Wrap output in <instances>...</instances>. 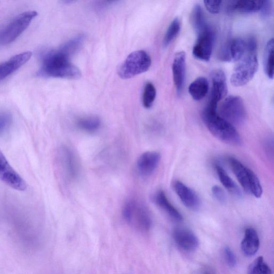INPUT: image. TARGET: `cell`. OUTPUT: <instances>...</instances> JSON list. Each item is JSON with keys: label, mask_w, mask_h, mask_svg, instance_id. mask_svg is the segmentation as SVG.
I'll list each match as a JSON object with an SVG mask.
<instances>
[{"label": "cell", "mask_w": 274, "mask_h": 274, "mask_svg": "<svg viewBox=\"0 0 274 274\" xmlns=\"http://www.w3.org/2000/svg\"><path fill=\"white\" fill-rule=\"evenodd\" d=\"M247 52L245 41L236 38L229 42L221 52L220 57L223 61L239 62Z\"/></svg>", "instance_id": "obj_12"}, {"label": "cell", "mask_w": 274, "mask_h": 274, "mask_svg": "<svg viewBox=\"0 0 274 274\" xmlns=\"http://www.w3.org/2000/svg\"><path fill=\"white\" fill-rule=\"evenodd\" d=\"M211 79L212 89L210 100L218 103L228 93L226 74L222 70H216L211 73Z\"/></svg>", "instance_id": "obj_17"}, {"label": "cell", "mask_w": 274, "mask_h": 274, "mask_svg": "<svg viewBox=\"0 0 274 274\" xmlns=\"http://www.w3.org/2000/svg\"><path fill=\"white\" fill-rule=\"evenodd\" d=\"M32 56L31 52H24L11 57L0 64V81L6 79L27 64Z\"/></svg>", "instance_id": "obj_13"}, {"label": "cell", "mask_w": 274, "mask_h": 274, "mask_svg": "<svg viewBox=\"0 0 274 274\" xmlns=\"http://www.w3.org/2000/svg\"><path fill=\"white\" fill-rule=\"evenodd\" d=\"M261 17L266 18L270 16L272 11V5L271 1H264L260 10Z\"/></svg>", "instance_id": "obj_35"}, {"label": "cell", "mask_w": 274, "mask_h": 274, "mask_svg": "<svg viewBox=\"0 0 274 274\" xmlns=\"http://www.w3.org/2000/svg\"><path fill=\"white\" fill-rule=\"evenodd\" d=\"M191 23L197 34L204 31L208 26L207 24L202 7L194 6L191 15Z\"/></svg>", "instance_id": "obj_24"}, {"label": "cell", "mask_w": 274, "mask_h": 274, "mask_svg": "<svg viewBox=\"0 0 274 274\" xmlns=\"http://www.w3.org/2000/svg\"><path fill=\"white\" fill-rule=\"evenodd\" d=\"M37 16L38 12L31 10L22 12L15 17L0 31V45H6L16 41Z\"/></svg>", "instance_id": "obj_5"}, {"label": "cell", "mask_w": 274, "mask_h": 274, "mask_svg": "<svg viewBox=\"0 0 274 274\" xmlns=\"http://www.w3.org/2000/svg\"><path fill=\"white\" fill-rule=\"evenodd\" d=\"M0 180L17 190L24 191L27 188L26 181L10 166L1 150H0Z\"/></svg>", "instance_id": "obj_10"}, {"label": "cell", "mask_w": 274, "mask_h": 274, "mask_svg": "<svg viewBox=\"0 0 274 274\" xmlns=\"http://www.w3.org/2000/svg\"><path fill=\"white\" fill-rule=\"evenodd\" d=\"M216 169L219 180L223 186L233 195L241 197L242 192L226 171L219 165L216 166Z\"/></svg>", "instance_id": "obj_23"}, {"label": "cell", "mask_w": 274, "mask_h": 274, "mask_svg": "<svg viewBox=\"0 0 274 274\" xmlns=\"http://www.w3.org/2000/svg\"><path fill=\"white\" fill-rule=\"evenodd\" d=\"M122 215L132 228L141 232H147L152 226V220L147 207L138 201L130 200L124 204Z\"/></svg>", "instance_id": "obj_3"}, {"label": "cell", "mask_w": 274, "mask_h": 274, "mask_svg": "<svg viewBox=\"0 0 274 274\" xmlns=\"http://www.w3.org/2000/svg\"><path fill=\"white\" fill-rule=\"evenodd\" d=\"M172 68L174 84L177 92L180 94L182 92L185 79L186 54L184 52H179L176 54Z\"/></svg>", "instance_id": "obj_18"}, {"label": "cell", "mask_w": 274, "mask_h": 274, "mask_svg": "<svg viewBox=\"0 0 274 274\" xmlns=\"http://www.w3.org/2000/svg\"><path fill=\"white\" fill-rule=\"evenodd\" d=\"M60 164L66 178L70 181L76 180L80 173L79 160L76 154L68 147H63L60 151Z\"/></svg>", "instance_id": "obj_11"}, {"label": "cell", "mask_w": 274, "mask_h": 274, "mask_svg": "<svg viewBox=\"0 0 274 274\" xmlns=\"http://www.w3.org/2000/svg\"><path fill=\"white\" fill-rule=\"evenodd\" d=\"M260 247V240L257 231L252 228L245 230L244 238L241 243L243 253L247 257L256 254Z\"/></svg>", "instance_id": "obj_20"}, {"label": "cell", "mask_w": 274, "mask_h": 274, "mask_svg": "<svg viewBox=\"0 0 274 274\" xmlns=\"http://www.w3.org/2000/svg\"><path fill=\"white\" fill-rule=\"evenodd\" d=\"M201 274H216V273L214 270L212 268L209 267H205L202 269Z\"/></svg>", "instance_id": "obj_37"}, {"label": "cell", "mask_w": 274, "mask_h": 274, "mask_svg": "<svg viewBox=\"0 0 274 274\" xmlns=\"http://www.w3.org/2000/svg\"><path fill=\"white\" fill-rule=\"evenodd\" d=\"M181 28V22L179 18L174 19L169 26L165 34L163 44L164 47H168L180 32Z\"/></svg>", "instance_id": "obj_28"}, {"label": "cell", "mask_w": 274, "mask_h": 274, "mask_svg": "<svg viewBox=\"0 0 274 274\" xmlns=\"http://www.w3.org/2000/svg\"><path fill=\"white\" fill-rule=\"evenodd\" d=\"M156 91L155 86L151 83H147L144 88L143 95V104L145 108H150L155 101Z\"/></svg>", "instance_id": "obj_30"}, {"label": "cell", "mask_w": 274, "mask_h": 274, "mask_svg": "<svg viewBox=\"0 0 274 274\" xmlns=\"http://www.w3.org/2000/svg\"><path fill=\"white\" fill-rule=\"evenodd\" d=\"M85 38L84 35H79L65 43L59 49L62 53L70 58L82 48Z\"/></svg>", "instance_id": "obj_25"}, {"label": "cell", "mask_w": 274, "mask_h": 274, "mask_svg": "<svg viewBox=\"0 0 274 274\" xmlns=\"http://www.w3.org/2000/svg\"><path fill=\"white\" fill-rule=\"evenodd\" d=\"M258 61L256 54L244 56L234 67L230 79L232 85L236 87L243 86L251 81L258 69Z\"/></svg>", "instance_id": "obj_7"}, {"label": "cell", "mask_w": 274, "mask_h": 274, "mask_svg": "<svg viewBox=\"0 0 274 274\" xmlns=\"http://www.w3.org/2000/svg\"><path fill=\"white\" fill-rule=\"evenodd\" d=\"M273 40L272 38L267 43L264 56V68L268 78L273 77Z\"/></svg>", "instance_id": "obj_26"}, {"label": "cell", "mask_w": 274, "mask_h": 274, "mask_svg": "<svg viewBox=\"0 0 274 274\" xmlns=\"http://www.w3.org/2000/svg\"><path fill=\"white\" fill-rule=\"evenodd\" d=\"M11 121L12 117L8 112H0V136L9 128Z\"/></svg>", "instance_id": "obj_31"}, {"label": "cell", "mask_w": 274, "mask_h": 274, "mask_svg": "<svg viewBox=\"0 0 274 274\" xmlns=\"http://www.w3.org/2000/svg\"><path fill=\"white\" fill-rule=\"evenodd\" d=\"M70 58L60 49L46 52L42 58V66L38 76L76 80L82 76L80 70L71 63Z\"/></svg>", "instance_id": "obj_1"}, {"label": "cell", "mask_w": 274, "mask_h": 274, "mask_svg": "<svg viewBox=\"0 0 274 274\" xmlns=\"http://www.w3.org/2000/svg\"><path fill=\"white\" fill-rule=\"evenodd\" d=\"M209 83L207 79L201 77L194 81L189 86V92L196 101H201L207 94Z\"/></svg>", "instance_id": "obj_22"}, {"label": "cell", "mask_w": 274, "mask_h": 274, "mask_svg": "<svg viewBox=\"0 0 274 274\" xmlns=\"http://www.w3.org/2000/svg\"><path fill=\"white\" fill-rule=\"evenodd\" d=\"M205 7L209 12L211 14H217L219 13L222 2L221 1H204Z\"/></svg>", "instance_id": "obj_32"}, {"label": "cell", "mask_w": 274, "mask_h": 274, "mask_svg": "<svg viewBox=\"0 0 274 274\" xmlns=\"http://www.w3.org/2000/svg\"><path fill=\"white\" fill-rule=\"evenodd\" d=\"M264 1H253V0H240L231 2L228 6L230 11H238L241 13H254L260 11Z\"/></svg>", "instance_id": "obj_21"}, {"label": "cell", "mask_w": 274, "mask_h": 274, "mask_svg": "<svg viewBox=\"0 0 274 274\" xmlns=\"http://www.w3.org/2000/svg\"><path fill=\"white\" fill-rule=\"evenodd\" d=\"M160 160L161 155L157 152L143 153L137 160L136 167L139 173L144 177L151 175L158 167Z\"/></svg>", "instance_id": "obj_16"}, {"label": "cell", "mask_w": 274, "mask_h": 274, "mask_svg": "<svg viewBox=\"0 0 274 274\" xmlns=\"http://www.w3.org/2000/svg\"><path fill=\"white\" fill-rule=\"evenodd\" d=\"M246 45L247 53L256 54L257 49V42L254 37L251 36L245 41Z\"/></svg>", "instance_id": "obj_36"}, {"label": "cell", "mask_w": 274, "mask_h": 274, "mask_svg": "<svg viewBox=\"0 0 274 274\" xmlns=\"http://www.w3.org/2000/svg\"><path fill=\"white\" fill-rule=\"evenodd\" d=\"M173 188L182 203L186 208L196 210L200 207V198L189 186L181 181H176L174 183Z\"/></svg>", "instance_id": "obj_14"}, {"label": "cell", "mask_w": 274, "mask_h": 274, "mask_svg": "<svg viewBox=\"0 0 274 274\" xmlns=\"http://www.w3.org/2000/svg\"><path fill=\"white\" fill-rule=\"evenodd\" d=\"M211 192L214 197L217 200L221 203H225L226 202V195L225 191L218 185H214Z\"/></svg>", "instance_id": "obj_34"}, {"label": "cell", "mask_w": 274, "mask_h": 274, "mask_svg": "<svg viewBox=\"0 0 274 274\" xmlns=\"http://www.w3.org/2000/svg\"><path fill=\"white\" fill-rule=\"evenodd\" d=\"M218 105L208 103L203 113L204 122L208 130L217 139L232 146H240L241 136L235 127L218 113Z\"/></svg>", "instance_id": "obj_2"}, {"label": "cell", "mask_w": 274, "mask_h": 274, "mask_svg": "<svg viewBox=\"0 0 274 274\" xmlns=\"http://www.w3.org/2000/svg\"><path fill=\"white\" fill-rule=\"evenodd\" d=\"M229 166L244 191L257 198L263 194L262 186L256 174L233 157L228 158Z\"/></svg>", "instance_id": "obj_4"}, {"label": "cell", "mask_w": 274, "mask_h": 274, "mask_svg": "<svg viewBox=\"0 0 274 274\" xmlns=\"http://www.w3.org/2000/svg\"><path fill=\"white\" fill-rule=\"evenodd\" d=\"M214 43V32L208 26L198 34V38L192 51L193 56L201 61H209L212 54Z\"/></svg>", "instance_id": "obj_9"}, {"label": "cell", "mask_w": 274, "mask_h": 274, "mask_svg": "<svg viewBox=\"0 0 274 274\" xmlns=\"http://www.w3.org/2000/svg\"><path fill=\"white\" fill-rule=\"evenodd\" d=\"M153 200L155 204L163 209L172 220L180 222L183 220V217L180 211L173 206L163 190L156 192L153 195Z\"/></svg>", "instance_id": "obj_19"}, {"label": "cell", "mask_w": 274, "mask_h": 274, "mask_svg": "<svg viewBox=\"0 0 274 274\" xmlns=\"http://www.w3.org/2000/svg\"><path fill=\"white\" fill-rule=\"evenodd\" d=\"M173 239L183 250L192 252L198 248L199 242L196 235L191 230L177 228L173 231Z\"/></svg>", "instance_id": "obj_15"}, {"label": "cell", "mask_w": 274, "mask_h": 274, "mask_svg": "<svg viewBox=\"0 0 274 274\" xmlns=\"http://www.w3.org/2000/svg\"><path fill=\"white\" fill-rule=\"evenodd\" d=\"M151 64V58L145 51L134 52L128 56L120 67L119 76L122 79L132 78L147 71Z\"/></svg>", "instance_id": "obj_6"}, {"label": "cell", "mask_w": 274, "mask_h": 274, "mask_svg": "<svg viewBox=\"0 0 274 274\" xmlns=\"http://www.w3.org/2000/svg\"><path fill=\"white\" fill-rule=\"evenodd\" d=\"M269 266L265 262L263 257L257 258L249 267L247 274H271Z\"/></svg>", "instance_id": "obj_29"}, {"label": "cell", "mask_w": 274, "mask_h": 274, "mask_svg": "<svg viewBox=\"0 0 274 274\" xmlns=\"http://www.w3.org/2000/svg\"><path fill=\"white\" fill-rule=\"evenodd\" d=\"M224 256L227 264L230 267H234L237 264L236 257L231 248L226 246L224 248Z\"/></svg>", "instance_id": "obj_33"}, {"label": "cell", "mask_w": 274, "mask_h": 274, "mask_svg": "<svg viewBox=\"0 0 274 274\" xmlns=\"http://www.w3.org/2000/svg\"><path fill=\"white\" fill-rule=\"evenodd\" d=\"M219 115L234 127L241 125L246 118L243 99L235 95L227 97L220 106Z\"/></svg>", "instance_id": "obj_8"}, {"label": "cell", "mask_w": 274, "mask_h": 274, "mask_svg": "<svg viewBox=\"0 0 274 274\" xmlns=\"http://www.w3.org/2000/svg\"><path fill=\"white\" fill-rule=\"evenodd\" d=\"M77 126L83 131L93 132L101 127V121L96 116L84 117L77 120Z\"/></svg>", "instance_id": "obj_27"}]
</instances>
